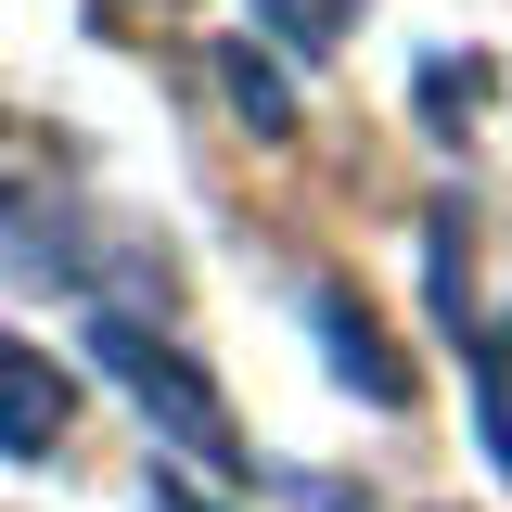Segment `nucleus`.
I'll return each instance as SVG.
<instances>
[{
	"mask_svg": "<svg viewBox=\"0 0 512 512\" xmlns=\"http://www.w3.org/2000/svg\"><path fill=\"white\" fill-rule=\"evenodd\" d=\"M90 359H103V384L116 397H141L154 410V436L192 448L205 474H231V487H256V461H244V423H231V397L192 372V346L180 333H154L141 308H90Z\"/></svg>",
	"mask_w": 512,
	"mask_h": 512,
	"instance_id": "f257e3e1",
	"label": "nucleus"
},
{
	"mask_svg": "<svg viewBox=\"0 0 512 512\" xmlns=\"http://www.w3.org/2000/svg\"><path fill=\"white\" fill-rule=\"evenodd\" d=\"M64 423H77V384H64V359H39L26 333H0V461H52Z\"/></svg>",
	"mask_w": 512,
	"mask_h": 512,
	"instance_id": "f03ea898",
	"label": "nucleus"
},
{
	"mask_svg": "<svg viewBox=\"0 0 512 512\" xmlns=\"http://www.w3.org/2000/svg\"><path fill=\"white\" fill-rule=\"evenodd\" d=\"M308 320H320V346H333V384L346 397H372V410H410V359H397V333H384L346 282H320L308 295Z\"/></svg>",
	"mask_w": 512,
	"mask_h": 512,
	"instance_id": "7ed1b4c3",
	"label": "nucleus"
},
{
	"mask_svg": "<svg viewBox=\"0 0 512 512\" xmlns=\"http://www.w3.org/2000/svg\"><path fill=\"white\" fill-rule=\"evenodd\" d=\"M359 13H372V0H256V39L295 52V64H333L346 39H359Z\"/></svg>",
	"mask_w": 512,
	"mask_h": 512,
	"instance_id": "20e7f679",
	"label": "nucleus"
},
{
	"mask_svg": "<svg viewBox=\"0 0 512 512\" xmlns=\"http://www.w3.org/2000/svg\"><path fill=\"white\" fill-rule=\"evenodd\" d=\"M218 90H231V116H244L256 141H282V128H295V77L256 52V39H218Z\"/></svg>",
	"mask_w": 512,
	"mask_h": 512,
	"instance_id": "39448f33",
	"label": "nucleus"
},
{
	"mask_svg": "<svg viewBox=\"0 0 512 512\" xmlns=\"http://www.w3.org/2000/svg\"><path fill=\"white\" fill-rule=\"evenodd\" d=\"M0 269H13V282H90V256L64 244L39 205H13V192H0Z\"/></svg>",
	"mask_w": 512,
	"mask_h": 512,
	"instance_id": "423d86ee",
	"label": "nucleus"
},
{
	"mask_svg": "<svg viewBox=\"0 0 512 512\" xmlns=\"http://www.w3.org/2000/svg\"><path fill=\"white\" fill-rule=\"evenodd\" d=\"M410 103H423V128H474V103H487V64H474V52H436L423 77H410Z\"/></svg>",
	"mask_w": 512,
	"mask_h": 512,
	"instance_id": "0eeeda50",
	"label": "nucleus"
},
{
	"mask_svg": "<svg viewBox=\"0 0 512 512\" xmlns=\"http://www.w3.org/2000/svg\"><path fill=\"white\" fill-rule=\"evenodd\" d=\"M461 359H474V423H487V448H500V474H512V346H500V333H474Z\"/></svg>",
	"mask_w": 512,
	"mask_h": 512,
	"instance_id": "6e6552de",
	"label": "nucleus"
},
{
	"mask_svg": "<svg viewBox=\"0 0 512 512\" xmlns=\"http://www.w3.org/2000/svg\"><path fill=\"white\" fill-rule=\"evenodd\" d=\"M154 512H205V500H192V487H180V474H154Z\"/></svg>",
	"mask_w": 512,
	"mask_h": 512,
	"instance_id": "1a4fd4ad",
	"label": "nucleus"
}]
</instances>
